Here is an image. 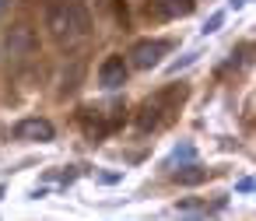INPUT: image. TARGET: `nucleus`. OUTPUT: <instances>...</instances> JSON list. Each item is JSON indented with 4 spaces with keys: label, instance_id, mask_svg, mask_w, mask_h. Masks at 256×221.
<instances>
[{
    "label": "nucleus",
    "instance_id": "obj_8",
    "mask_svg": "<svg viewBox=\"0 0 256 221\" xmlns=\"http://www.w3.org/2000/svg\"><path fill=\"white\" fill-rule=\"evenodd\" d=\"M172 179H176V182H182V186H196V182H204V179H207V168H200V165H182V168H176V172H172Z\"/></svg>",
    "mask_w": 256,
    "mask_h": 221
},
{
    "label": "nucleus",
    "instance_id": "obj_4",
    "mask_svg": "<svg viewBox=\"0 0 256 221\" xmlns=\"http://www.w3.org/2000/svg\"><path fill=\"white\" fill-rule=\"evenodd\" d=\"M14 137L18 140H36V144H46L53 140V123L50 120H39V116H28L14 126Z\"/></svg>",
    "mask_w": 256,
    "mask_h": 221
},
{
    "label": "nucleus",
    "instance_id": "obj_12",
    "mask_svg": "<svg viewBox=\"0 0 256 221\" xmlns=\"http://www.w3.org/2000/svg\"><path fill=\"white\" fill-rule=\"evenodd\" d=\"M0 196H4V186H0Z\"/></svg>",
    "mask_w": 256,
    "mask_h": 221
},
{
    "label": "nucleus",
    "instance_id": "obj_5",
    "mask_svg": "<svg viewBox=\"0 0 256 221\" xmlns=\"http://www.w3.org/2000/svg\"><path fill=\"white\" fill-rule=\"evenodd\" d=\"M8 50H11V56H28V53L36 50L32 28H28V25H14V28L8 32Z\"/></svg>",
    "mask_w": 256,
    "mask_h": 221
},
{
    "label": "nucleus",
    "instance_id": "obj_6",
    "mask_svg": "<svg viewBox=\"0 0 256 221\" xmlns=\"http://www.w3.org/2000/svg\"><path fill=\"white\" fill-rule=\"evenodd\" d=\"M151 8L165 18H179V14H190L193 11V0H151Z\"/></svg>",
    "mask_w": 256,
    "mask_h": 221
},
{
    "label": "nucleus",
    "instance_id": "obj_2",
    "mask_svg": "<svg viewBox=\"0 0 256 221\" xmlns=\"http://www.w3.org/2000/svg\"><path fill=\"white\" fill-rule=\"evenodd\" d=\"M168 42L165 39H140V42H134V50H130V67H137V70H151V67H158L165 56H168Z\"/></svg>",
    "mask_w": 256,
    "mask_h": 221
},
{
    "label": "nucleus",
    "instance_id": "obj_9",
    "mask_svg": "<svg viewBox=\"0 0 256 221\" xmlns=\"http://www.w3.org/2000/svg\"><path fill=\"white\" fill-rule=\"evenodd\" d=\"M221 22H224V14H221V11H218V14H210V22L204 25V36H210V32H218V28H221Z\"/></svg>",
    "mask_w": 256,
    "mask_h": 221
},
{
    "label": "nucleus",
    "instance_id": "obj_1",
    "mask_svg": "<svg viewBox=\"0 0 256 221\" xmlns=\"http://www.w3.org/2000/svg\"><path fill=\"white\" fill-rule=\"evenodd\" d=\"M46 28H50L53 42L70 46L74 39H81L88 32V11H84V4H78V0H56V4H50Z\"/></svg>",
    "mask_w": 256,
    "mask_h": 221
},
{
    "label": "nucleus",
    "instance_id": "obj_7",
    "mask_svg": "<svg viewBox=\"0 0 256 221\" xmlns=\"http://www.w3.org/2000/svg\"><path fill=\"white\" fill-rule=\"evenodd\" d=\"M158 112H162V102H158V98H154V102H144L140 112H137V126H140V130H154V126H158Z\"/></svg>",
    "mask_w": 256,
    "mask_h": 221
},
{
    "label": "nucleus",
    "instance_id": "obj_11",
    "mask_svg": "<svg viewBox=\"0 0 256 221\" xmlns=\"http://www.w3.org/2000/svg\"><path fill=\"white\" fill-rule=\"evenodd\" d=\"M4 8H8V0H0V14H4Z\"/></svg>",
    "mask_w": 256,
    "mask_h": 221
},
{
    "label": "nucleus",
    "instance_id": "obj_10",
    "mask_svg": "<svg viewBox=\"0 0 256 221\" xmlns=\"http://www.w3.org/2000/svg\"><path fill=\"white\" fill-rule=\"evenodd\" d=\"M196 56H200V53H190V56H182V60H179V64H176V67H172V70H179V67H190V64H193V60H196Z\"/></svg>",
    "mask_w": 256,
    "mask_h": 221
},
{
    "label": "nucleus",
    "instance_id": "obj_3",
    "mask_svg": "<svg viewBox=\"0 0 256 221\" xmlns=\"http://www.w3.org/2000/svg\"><path fill=\"white\" fill-rule=\"evenodd\" d=\"M126 78H130V64H126L120 53H112V56H106V60H102V67H98V84H102L106 92L123 88V84H126Z\"/></svg>",
    "mask_w": 256,
    "mask_h": 221
}]
</instances>
